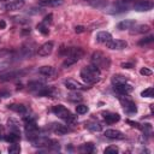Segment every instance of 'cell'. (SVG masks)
I'll use <instances>...</instances> for the list:
<instances>
[{
    "label": "cell",
    "mask_w": 154,
    "mask_h": 154,
    "mask_svg": "<svg viewBox=\"0 0 154 154\" xmlns=\"http://www.w3.org/2000/svg\"><path fill=\"white\" fill-rule=\"evenodd\" d=\"M122 67H124V69H131V67H134V65H132V63H123L122 64Z\"/></svg>",
    "instance_id": "44"
},
{
    "label": "cell",
    "mask_w": 154,
    "mask_h": 154,
    "mask_svg": "<svg viewBox=\"0 0 154 154\" xmlns=\"http://www.w3.org/2000/svg\"><path fill=\"white\" fill-rule=\"evenodd\" d=\"M84 31H85V28L83 25H77L75 28V32H77V34H81V32H84Z\"/></svg>",
    "instance_id": "41"
},
{
    "label": "cell",
    "mask_w": 154,
    "mask_h": 154,
    "mask_svg": "<svg viewBox=\"0 0 154 154\" xmlns=\"http://www.w3.org/2000/svg\"><path fill=\"white\" fill-rule=\"evenodd\" d=\"M102 116H103V119L106 120V123H108V124H113L116 122H119V119H120V116L118 113L102 112Z\"/></svg>",
    "instance_id": "15"
},
{
    "label": "cell",
    "mask_w": 154,
    "mask_h": 154,
    "mask_svg": "<svg viewBox=\"0 0 154 154\" xmlns=\"http://www.w3.org/2000/svg\"><path fill=\"white\" fill-rule=\"evenodd\" d=\"M5 28H6V22L4 19H1L0 20V29H5Z\"/></svg>",
    "instance_id": "46"
},
{
    "label": "cell",
    "mask_w": 154,
    "mask_h": 154,
    "mask_svg": "<svg viewBox=\"0 0 154 154\" xmlns=\"http://www.w3.org/2000/svg\"><path fill=\"white\" fill-rule=\"evenodd\" d=\"M134 8L136 11H140V12H143V11H149L153 8V2L149 1V0H140L137 2H135L134 5Z\"/></svg>",
    "instance_id": "9"
},
{
    "label": "cell",
    "mask_w": 154,
    "mask_h": 154,
    "mask_svg": "<svg viewBox=\"0 0 154 154\" xmlns=\"http://www.w3.org/2000/svg\"><path fill=\"white\" fill-rule=\"evenodd\" d=\"M81 150H83V152H87V153H90V152H93L94 150V144L93 143H84L82 147H81Z\"/></svg>",
    "instance_id": "32"
},
{
    "label": "cell",
    "mask_w": 154,
    "mask_h": 154,
    "mask_svg": "<svg viewBox=\"0 0 154 154\" xmlns=\"http://www.w3.org/2000/svg\"><path fill=\"white\" fill-rule=\"evenodd\" d=\"M105 153L106 154H116V153H118V148L116 146H108L105 149Z\"/></svg>",
    "instance_id": "37"
},
{
    "label": "cell",
    "mask_w": 154,
    "mask_h": 154,
    "mask_svg": "<svg viewBox=\"0 0 154 154\" xmlns=\"http://www.w3.org/2000/svg\"><path fill=\"white\" fill-rule=\"evenodd\" d=\"M85 1H89V2H90V1H91V0H85Z\"/></svg>",
    "instance_id": "48"
},
{
    "label": "cell",
    "mask_w": 154,
    "mask_h": 154,
    "mask_svg": "<svg viewBox=\"0 0 154 154\" xmlns=\"http://www.w3.org/2000/svg\"><path fill=\"white\" fill-rule=\"evenodd\" d=\"M135 24H136V22H135L134 19H125V20H122V22L118 24V29H120V30L131 29Z\"/></svg>",
    "instance_id": "21"
},
{
    "label": "cell",
    "mask_w": 154,
    "mask_h": 154,
    "mask_svg": "<svg viewBox=\"0 0 154 154\" xmlns=\"http://www.w3.org/2000/svg\"><path fill=\"white\" fill-rule=\"evenodd\" d=\"M119 101L123 105V108H124L125 112H128L130 114L131 113H136L137 107H136L135 102L128 96V94H119Z\"/></svg>",
    "instance_id": "5"
},
{
    "label": "cell",
    "mask_w": 154,
    "mask_h": 154,
    "mask_svg": "<svg viewBox=\"0 0 154 154\" xmlns=\"http://www.w3.org/2000/svg\"><path fill=\"white\" fill-rule=\"evenodd\" d=\"M105 45L109 49H123V48H125L128 46V43L125 41H123V40H113V38L109 40L108 42H106Z\"/></svg>",
    "instance_id": "10"
},
{
    "label": "cell",
    "mask_w": 154,
    "mask_h": 154,
    "mask_svg": "<svg viewBox=\"0 0 154 154\" xmlns=\"http://www.w3.org/2000/svg\"><path fill=\"white\" fill-rule=\"evenodd\" d=\"M154 41V36H147V37H144V38H142V40H140L138 41V45L140 46H144V45H149V43H152Z\"/></svg>",
    "instance_id": "30"
},
{
    "label": "cell",
    "mask_w": 154,
    "mask_h": 154,
    "mask_svg": "<svg viewBox=\"0 0 154 154\" xmlns=\"http://www.w3.org/2000/svg\"><path fill=\"white\" fill-rule=\"evenodd\" d=\"M37 30H38L41 34H43V35H47V34L49 32L48 26H47L45 23H40V24H37Z\"/></svg>",
    "instance_id": "31"
},
{
    "label": "cell",
    "mask_w": 154,
    "mask_h": 154,
    "mask_svg": "<svg viewBox=\"0 0 154 154\" xmlns=\"http://www.w3.org/2000/svg\"><path fill=\"white\" fill-rule=\"evenodd\" d=\"M8 108L11 111H14L17 113H22V114H25L26 113V107L22 103H12V105H8Z\"/></svg>",
    "instance_id": "22"
},
{
    "label": "cell",
    "mask_w": 154,
    "mask_h": 154,
    "mask_svg": "<svg viewBox=\"0 0 154 154\" xmlns=\"http://www.w3.org/2000/svg\"><path fill=\"white\" fill-rule=\"evenodd\" d=\"M114 90L119 94H129L134 90V88L125 82V83H120V84H114Z\"/></svg>",
    "instance_id": "13"
},
{
    "label": "cell",
    "mask_w": 154,
    "mask_h": 154,
    "mask_svg": "<svg viewBox=\"0 0 154 154\" xmlns=\"http://www.w3.org/2000/svg\"><path fill=\"white\" fill-rule=\"evenodd\" d=\"M8 66H10V63H7V61H0V72L1 71H5L6 69H8Z\"/></svg>",
    "instance_id": "40"
},
{
    "label": "cell",
    "mask_w": 154,
    "mask_h": 154,
    "mask_svg": "<svg viewBox=\"0 0 154 154\" xmlns=\"http://www.w3.org/2000/svg\"><path fill=\"white\" fill-rule=\"evenodd\" d=\"M85 128L93 132H100L102 130L101 124L97 122H88V123H85Z\"/></svg>",
    "instance_id": "20"
},
{
    "label": "cell",
    "mask_w": 154,
    "mask_h": 154,
    "mask_svg": "<svg viewBox=\"0 0 154 154\" xmlns=\"http://www.w3.org/2000/svg\"><path fill=\"white\" fill-rule=\"evenodd\" d=\"M88 106H85V105H78V106H76V112L78 113V114H84V113H87L88 112Z\"/></svg>",
    "instance_id": "33"
},
{
    "label": "cell",
    "mask_w": 154,
    "mask_h": 154,
    "mask_svg": "<svg viewBox=\"0 0 154 154\" xmlns=\"http://www.w3.org/2000/svg\"><path fill=\"white\" fill-rule=\"evenodd\" d=\"M140 73H141L142 76H150L153 72H152V70L148 69V67H142V69L140 70Z\"/></svg>",
    "instance_id": "38"
},
{
    "label": "cell",
    "mask_w": 154,
    "mask_h": 154,
    "mask_svg": "<svg viewBox=\"0 0 154 154\" xmlns=\"http://www.w3.org/2000/svg\"><path fill=\"white\" fill-rule=\"evenodd\" d=\"M28 87H29V89H30V90H34V91H36V93H37L40 89H42V88L45 87V84H43L42 82L34 81V82H29Z\"/></svg>",
    "instance_id": "27"
},
{
    "label": "cell",
    "mask_w": 154,
    "mask_h": 154,
    "mask_svg": "<svg viewBox=\"0 0 154 154\" xmlns=\"http://www.w3.org/2000/svg\"><path fill=\"white\" fill-rule=\"evenodd\" d=\"M150 30V26L147 25V24H141V25H137L136 28H134V30L131 31L132 34H144V32H148Z\"/></svg>",
    "instance_id": "24"
},
{
    "label": "cell",
    "mask_w": 154,
    "mask_h": 154,
    "mask_svg": "<svg viewBox=\"0 0 154 154\" xmlns=\"http://www.w3.org/2000/svg\"><path fill=\"white\" fill-rule=\"evenodd\" d=\"M75 63H77L75 59H72V58H66V59L64 60V63H63V67H69V66L73 65Z\"/></svg>",
    "instance_id": "36"
},
{
    "label": "cell",
    "mask_w": 154,
    "mask_h": 154,
    "mask_svg": "<svg viewBox=\"0 0 154 154\" xmlns=\"http://www.w3.org/2000/svg\"><path fill=\"white\" fill-rule=\"evenodd\" d=\"M26 73L25 70H19V71H11L7 73H1L0 75V82H7V81H12L16 79L18 77H22Z\"/></svg>",
    "instance_id": "6"
},
{
    "label": "cell",
    "mask_w": 154,
    "mask_h": 154,
    "mask_svg": "<svg viewBox=\"0 0 154 154\" xmlns=\"http://www.w3.org/2000/svg\"><path fill=\"white\" fill-rule=\"evenodd\" d=\"M90 4L94 6V7H102L106 5V0H91Z\"/></svg>",
    "instance_id": "35"
},
{
    "label": "cell",
    "mask_w": 154,
    "mask_h": 154,
    "mask_svg": "<svg viewBox=\"0 0 154 154\" xmlns=\"http://www.w3.org/2000/svg\"><path fill=\"white\" fill-rule=\"evenodd\" d=\"M7 125L10 128V131H13V132H18L19 134V123L16 119L10 118L8 122H7Z\"/></svg>",
    "instance_id": "26"
},
{
    "label": "cell",
    "mask_w": 154,
    "mask_h": 154,
    "mask_svg": "<svg viewBox=\"0 0 154 154\" xmlns=\"http://www.w3.org/2000/svg\"><path fill=\"white\" fill-rule=\"evenodd\" d=\"M51 129H52L53 132H55V134H58V135H65L66 132H69V129H67L65 125L59 124V123H53V124L51 125Z\"/></svg>",
    "instance_id": "17"
},
{
    "label": "cell",
    "mask_w": 154,
    "mask_h": 154,
    "mask_svg": "<svg viewBox=\"0 0 154 154\" xmlns=\"http://www.w3.org/2000/svg\"><path fill=\"white\" fill-rule=\"evenodd\" d=\"M141 96H143V97H153V88L149 87V88L144 89V90L141 93Z\"/></svg>",
    "instance_id": "34"
},
{
    "label": "cell",
    "mask_w": 154,
    "mask_h": 154,
    "mask_svg": "<svg viewBox=\"0 0 154 154\" xmlns=\"http://www.w3.org/2000/svg\"><path fill=\"white\" fill-rule=\"evenodd\" d=\"M1 135H4V132H2V128L0 126V136H1Z\"/></svg>",
    "instance_id": "47"
},
{
    "label": "cell",
    "mask_w": 154,
    "mask_h": 154,
    "mask_svg": "<svg viewBox=\"0 0 154 154\" xmlns=\"http://www.w3.org/2000/svg\"><path fill=\"white\" fill-rule=\"evenodd\" d=\"M54 72H55V70L53 66H41L38 69V73H41L42 76H47V77L54 75Z\"/></svg>",
    "instance_id": "23"
},
{
    "label": "cell",
    "mask_w": 154,
    "mask_h": 154,
    "mask_svg": "<svg viewBox=\"0 0 154 154\" xmlns=\"http://www.w3.org/2000/svg\"><path fill=\"white\" fill-rule=\"evenodd\" d=\"M52 18H53V14H52V13H49L48 16H46V17H45V19H43V23H45V24H47V23H51V22H52Z\"/></svg>",
    "instance_id": "43"
},
{
    "label": "cell",
    "mask_w": 154,
    "mask_h": 154,
    "mask_svg": "<svg viewBox=\"0 0 154 154\" xmlns=\"http://www.w3.org/2000/svg\"><path fill=\"white\" fill-rule=\"evenodd\" d=\"M128 82V77L122 76V75H114L112 77V83L113 84H120V83H125Z\"/></svg>",
    "instance_id": "28"
},
{
    "label": "cell",
    "mask_w": 154,
    "mask_h": 154,
    "mask_svg": "<svg viewBox=\"0 0 154 154\" xmlns=\"http://www.w3.org/2000/svg\"><path fill=\"white\" fill-rule=\"evenodd\" d=\"M100 73H101L100 70H99L95 65L90 64V65H88V66H84V67L81 70L79 76H81L82 81H83L85 84H95V83L99 82V79H100Z\"/></svg>",
    "instance_id": "1"
},
{
    "label": "cell",
    "mask_w": 154,
    "mask_h": 154,
    "mask_svg": "<svg viewBox=\"0 0 154 154\" xmlns=\"http://www.w3.org/2000/svg\"><path fill=\"white\" fill-rule=\"evenodd\" d=\"M20 152V147L17 143H11V146L8 147V153L10 154H18Z\"/></svg>",
    "instance_id": "29"
},
{
    "label": "cell",
    "mask_w": 154,
    "mask_h": 154,
    "mask_svg": "<svg viewBox=\"0 0 154 154\" xmlns=\"http://www.w3.org/2000/svg\"><path fill=\"white\" fill-rule=\"evenodd\" d=\"M69 99L72 100V101H76V100H82V95L78 94V93H72L69 95Z\"/></svg>",
    "instance_id": "39"
},
{
    "label": "cell",
    "mask_w": 154,
    "mask_h": 154,
    "mask_svg": "<svg viewBox=\"0 0 154 154\" xmlns=\"http://www.w3.org/2000/svg\"><path fill=\"white\" fill-rule=\"evenodd\" d=\"M60 54L65 55L66 58H72V59H75L76 61H78V60L83 57L84 51H83L81 47H67V48L63 47V48L60 49Z\"/></svg>",
    "instance_id": "4"
},
{
    "label": "cell",
    "mask_w": 154,
    "mask_h": 154,
    "mask_svg": "<svg viewBox=\"0 0 154 154\" xmlns=\"http://www.w3.org/2000/svg\"><path fill=\"white\" fill-rule=\"evenodd\" d=\"M91 64L95 65L99 70L101 69H108L109 67V58L106 57L102 52H94L91 55Z\"/></svg>",
    "instance_id": "2"
},
{
    "label": "cell",
    "mask_w": 154,
    "mask_h": 154,
    "mask_svg": "<svg viewBox=\"0 0 154 154\" xmlns=\"http://www.w3.org/2000/svg\"><path fill=\"white\" fill-rule=\"evenodd\" d=\"M64 84H65V87L67 89L75 90V91H77V90H87L89 88V87H87V85H84V84H82V83H79V82H77L75 79H66L64 82Z\"/></svg>",
    "instance_id": "8"
},
{
    "label": "cell",
    "mask_w": 154,
    "mask_h": 154,
    "mask_svg": "<svg viewBox=\"0 0 154 154\" xmlns=\"http://www.w3.org/2000/svg\"><path fill=\"white\" fill-rule=\"evenodd\" d=\"M4 140H5V141H7V142H10V143H17V142H19L20 136H19V134H18V132L10 131V134H7V135H5V136H4Z\"/></svg>",
    "instance_id": "19"
},
{
    "label": "cell",
    "mask_w": 154,
    "mask_h": 154,
    "mask_svg": "<svg viewBox=\"0 0 154 154\" xmlns=\"http://www.w3.org/2000/svg\"><path fill=\"white\" fill-rule=\"evenodd\" d=\"M52 112L55 114V116H58L59 118H63V119H65L67 123H72V122H75L76 120V118H75V116H72V113L65 107V106H63V105H57V106H53V108H52Z\"/></svg>",
    "instance_id": "3"
},
{
    "label": "cell",
    "mask_w": 154,
    "mask_h": 154,
    "mask_svg": "<svg viewBox=\"0 0 154 154\" xmlns=\"http://www.w3.org/2000/svg\"><path fill=\"white\" fill-rule=\"evenodd\" d=\"M53 93H54V90H53V88H51V87H43L42 89H40L36 94H37V96H52L53 95Z\"/></svg>",
    "instance_id": "25"
},
{
    "label": "cell",
    "mask_w": 154,
    "mask_h": 154,
    "mask_svg": "<svg viewBox=\"0 0 154 154\" xmlns=\"http://www.w3.org/2000/svg\"><path fill=\"white\" fill-rule=\"evenodd\" d=\"M24 130H25L26 136H28L30 140H32V138H35V137L38 136V128H37V125H36L35 122L25 123V128H24Z\"/></svg>",
    "instance_id": "7"
},
{
    "label": "cell",
    "mask_w": 154,
    "mask_h": 154,
    "mask_svg": "<svg viewBox=\"0 0 154 154\" xmlns=\"http://www.w3.org/2000/svg\"><path fill=\"white\" fill-rule=\"evenodd\" d=\"M128 124H130L132 128H137V129H141V125L137 123V122H132V120H126Z\"/></svg>",
    "instance_id": "42"
},
{
    "label": "cell",
    "mask_w": 154,
    "mask_h": 154,
    "mask_svg": "<svg viewBox=\"0 0 154 154\" xmlns=\"http://www.w3.org/2000/svg\"><path fill=\"white\" fill-rule=\"evenodd\" d=\"M8 53H10V51H7V49H2V51H0V58L4 57V55H6V54H8Z\"/></svg>",
    "instance_id": "45"
},
{
    "label": "cell",
    "mask_w": 154,
    "mask_h": 154,
    "mask_svg": "<svg viewBox=\"0 0 154 154\" xmlns=\"http://www.w3.org/2000/svg\"><path fill=\"white\" fill-rule=\"evenodd\" d=\"M109 40H112V35L107 31H99L96 34V41L100 42V43H106Z\"/></svg>",
    "instance_id": "18"
},
{
    "label": "cell",
    "mask_w": 154,
    "mask_h": 154,
    "mask_svg": "<svg viewBox=\"0 0 154 154\" xmlns=\"http://www.w3.org/2000/svg\"><path fill=\"white\" fill-rule=\"evenodd\" d=\"M105 136L108 137V138H112V140H122V138H124L123 132L119 131V130H116V129H107L105 131Z\"/></svg>",
    "instance_id": "14"
},
{
    "label": "cell",
    "mask_w": 154,
    "mask_h": 154,
    "mask_svg": "<svg viewBox=\"0 0 154 154\" xmlns=\"http://www.w3.org/2000/svg\"><path fill=\"white\" fill-rule=\"evenodd\" d=\"M24 4H25L24 0H12L5 5V8L7 11H17V10H20L24 6Z\"/></svg>",
    "instance_id": "12"
},
{
    "label": "cell",
    "mask_w": 154,
    "mask_h": 154,
    "mask_svg": "<svg viewBox=\"0 0 154 154\" xmlns=\"http://www.w3.org/2000/svg\"><path fill=\"white\" fill-rule=\"evenodd\" d=\"M64 4V0H40L38 5L43 7H57Z\"/></svg>",
    "instance_id": "16"
},
{
    "label": "cell",
    "mask_w": 154,
    "mask_h": 154,
    "mask_svg": "<svg viewBox=\"0 0 154 154\" xmlns=\"http://www.w3.org/2000/svg\"><path fill=\"white\" fill-rule=\"evenodd\" d=\"M53 47H54V43H53L52 41H48V42L43 43V45L38 48L37 53H38V55H41V57H47V55H49V54L52 53Z\"/></svg>",
    "instance_id": "11"
}]
</instances>
